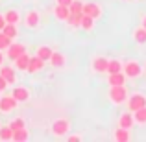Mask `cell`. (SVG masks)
I'll use <instances>...</instances> for the list:
<instances>
[{
    "label": "cell",
    "instance_id": "6da1fadb",
    "mask_svg": "<svg viewBox=\"0 0 146 142\" xmlns=\"http://www.w3.org/2000/svg\"><path fill=\"white\" fill-rule=\"evenodd\" d=\"M128 96H129V92L126 89V85H113L107 90V98H109V102L113 105H124Z\"/></svg>",
    "mask_w": 146,
    "mask_h": 142
},
{
    "label": "cell",
    "instance_id": "7a4b0ae2",
    "mask_svg": "<svg viewBox=\"0 0 146 142\" xmlns=\"http://www.w3.org/2000/svg\"><path fill=\"white\" fill-rule=\"evenodd\" d=\"M122 72L126 74L128 79H137L144 74L143 72V65L139 63L137 59H128V61H122Z\"/></svg>",
    "mask_w": 146,
    "mask_h": 142
},
{
    "label": "cell",
    "instance_id": "3957f363",
    "mask_svg": "<svg viewBox=\"0 0 146 142\" xmlns=\"http://www.w3.org/2000/svg\"><path fill=\"white\" fill-rule=\"evenodd\" d=\"M68 131H70V120L65 118V116L56 118V120L50 124V133H52V137H56V139L65 137Z\"/></svg>",
    "mask_w": 146,
    "mask_h": 142
},
{
    "label": "cell",
    "instance_id": "277c9868",
    "mask_svg": "<svg viewBox=\"0 0 146 142\" xmlns=\"http://www.w3.org/2000/svg\"><path fill=\"white\" fill-rule=\"evenodd\" d=\"M126 105H128V111H137V109H141V107H144L146 105V94L144 92H131L128 96V100H126Z\"/></svg>",
    "mask_w": 146,
    "mask_h": 142
},
{
    "label": "cell",
    "instance_id": "5b68a950",
    "mask_svg": "<svg viewBox=\"0 0 146 142\" xmlns=\"http://www.w3.org/2000/svg\"><path fill=\"white\" fill-rule=\"evenodd\" d=\"M24 26L28 30H37L41 26V13L37 9H30L24 15Z\"/></svg>",
    "mask_w": 146,
    "mask_h": 142
},
{
    "label": "cell",
    "instance_id": "8992f818",
    "mask_svg": "<svg viewBox=\"0 0 146 142\" xmlns=\"http://www.w3.org/2000/svg\"><path fill=\"white\" fill-rule=\"evenodd\" d=\"M107 63H109L107 57L94 55L93 59H91V68H93V72H96V74H106L107 72Z\"/></svg>",
    "mask_w": 146,
    "mask_h": 142
},
{
    "label": "cell",
    "instance_id": "52a82bcc",
    "mask_svg": "<svg viewBox=\"0 0 146 142\" xmlns=\"http://www.w3.org/2000/svg\"><path fill=\"white\" fill-rule=\"evenodd\" d=\"M102 6H100L98 2H83V15H89V17H93L94 20L96 18L102 17Z\"/></svg>",
    "mask_w": 146,
    "mask_h": 142
},
{
    "label": "cell",
    "instance_id": "ba28073f",
    "mask_svg": "<svg viewBox=\"0 0 146 142\" xmlns=\"http://www.w3.org/2000/svg\"><path fill=\"white\" fill-rule=\"evenodd\" d=\"M24 52H26V46L22 43H17V41H15V43H11L9 46L6 48V57L11 59V61H15L21 53H24Z\"/></svg>",
    "mask_w": 146,
    "mask_h": 142
},
{
    "label": "cell",
    "instance_id": "9c48e42d",
    "mask_svg": "<svg viewBox=\"0 0 146 142\" xmlns=\"http://www.w3.org/2000/svg\"><path fill=\"white\" fill-rule=\"evenodd\" d=\"M17 100L13 98V94H7L0 98V113H11V111L17 107Z\"/></svg>",
    "mask_w": 146,
    "mask_h": 142
},
{
    "label": "cell",
    "instance_id": "30bf717a",
    "mask_svg": "<svg viewBox=\"0 0 146 142\" xmlns=\"http://www.w3.org/2000/svg\"><path fill=\"white\" fill-rule=\"evenodd\" d=\"M44 68V61L41 59V57L37 55H32L28 61V68H26V72H30V74H37V72H41Z\"/></svg>",
    "mask_w": 146,
    "mask_h": 142
},
{
    "label": "cell",
    "instance_id": "8fae6325",
    "mask_svg": "<svg viewBox=\"0 0 146 142\" xmlns=\"http://www.w3.org/2000/svg\"><path fill=\"white\" fill-rule=\"evenodd\" d=\"M48 63L52 65L54 68H63L65 65H67V55H65V53H61V52H56V50H54L52 55H50V59H48Z\"/></svg>",
    "mask_w": 146,
    "mask_h": 142
},
{
    "label": "cell",
    "instance_id": "7c38bea8",
    "mask_svg": "<svg viewBox=\"0 0 146 142\" xmlns=\"http://www.w3.org/2000/svg\"><path fill=\"white\" fill-rule=\"evenodd\" d=\"M0 76L6 79L9 85H13L17 81V74H15V68L13 67H7V65H0Z\"/></svg>",
    "mask_w": 146,
    "mask_h": 142
},
{
    "label": "cell",
    "instance_id": "4fadbf2b",
    "mask_svg": "<svg viewBox=\"0 0 146 142\" xmlns=\"http://www.w3.org/2000/svg\"><path fill=\"white\" fill-rule=\"evenodd\" d=\"M135 125V120H133V113L131 111H126L118 116V127H124V129H131Z\"/></svg>",
    "mask_w": 146,
    "mask_h": 142
},
{
    "label": "cell",
    "instance_id": "5bb4252c",
    "mask_svg": "<svg viewBox=\"0 0 146 142\" xmlns=\"http://www.w3.org/2000/svg\"><path fill=\"white\" fill-rule=\"evenodd\" d=\"M52 13H54V17H56V20H59V22H67V18L70 17V9H68L67 6H54V9H52Z\"/></svg>",
    "mask_w": 146,
    "mask_h": 142
},
{
    "label": "cell",
    "instance_id": "9a60e30c",
    "mask_svg": "<svg viewBox=\"0 0 146 142\" xmlns=\"http://www.w3.org/2000/svg\"><path fill=\"white\" fill-rule=\"evenodd\" d=\"M11 94H13V98L17 100L19 103H21V102H28V100H30V89H28V87H22V85H17Z\"/></svg>",
    "mask_w": 146,
    "mask_h": 142
},
{
    "label": "cell",
    "instance_id": "2e32d148",
    "mask_svg": "<svg viewBox=\"0 0 146 142\" xmlns=\"http://www.w3.org/2000/svg\"><path fill=\"white\" fill-rule=\"evenodd\" d=\"M126 74L124 72H115V74H107V85L113 87V85H126Z\"/></svg>",
    "mask_w": 146,
    "mask_h": 142
},
{
    "label": "cell",
    "instance_id": "e0dca14e",
    "mask_svg": "<svg viewBox=\"0 0 146 142\" xmlns=\"http://www.w3.org/2000/svg\"><path fill=\"white\" fill-rule=\"evenodd\" d=\"M113 139L117 140V142H128V140H131V133H129V129L118 127V129H115Z\"/></svg>",
    "mask_w": 146,
    "mask_h": 142
},
{
    "label": "cell",
    "instance_id": "ac0fdd59",
    "mask_svg": "<svg viewBox=\"0 0 146 142\" xmlns=\"http://www.w3.org/2000/svg\"><path fill=\"white\" fill-rule=\"evenodd\" d=\"M4 18H6L7 24H17L21 22V13H19L17 9H7L6 13H4Z\"/></svg>",
    "mask_w": 146,
    "mask_h": 142
},
{
    "label": "cell",
    "instance_id": "d6986e66",
    "mask_svg": "<svg viewBox=\"0 0 146 142\" xmlns=\"http://www.w3.org/2000/svg\"><path fill=\"white\" fill-rule=\"evenodd\" d=\"M30 57H32V55H28V53L24 52V53H21V55H19L17 59L13 61V65L17 67V70H24V72H26V68H28V61H30Z\"/></svg>",
    "mask_w": 146,
    "mask_h": 142
},
{
    "label": "cell",
    "instance_id": "ffe728a7",
    "mask_svg": "<svg viewBox=\"0 0 146 142\" xmlns=\"http://www.w3.org/2000/svg\"><path fill=\"white\" fill-rule=\"evenodd\" d=\"M52 52H54V50L50 48V46H46V44H41V46H37V50H35V55L41 57V59L46 63V61L50 59V55H52Z\"/></svg>",
    "mask_w": 146,
    "mask_h": 142
},
{
    "label": "cell",
    "instance_id": "44dd1931",
    "mask_svg": "<svg viewBox=\"0 0 146 142\" xmlns=\"http://www.w3.org/2000/svg\"><path fill=\"white\" fill-rule=\"evenodd\" d=\"M133 41H135L137 44H146V30L143 26H137V28L133 30Z\"/></svg>",
    "mask_w": 146,
    "mask_h": 142
},
{
    "label": "cell",
    "instance_id": "7402d4cb",
    "mask_svg": "<svg viewBox=\"0 0 146 142\" xmlns=\"http://www.w3.org/2000/svg\"><path fill=\"white\" fill-rule=\"evenodd\" d=\"M133 120H135L137 125H146V105L133 111Z\"/></svg>",
    "mask_w": 146,
    "mask_h": 142
},
{
    "label": "cell",
    "instance_id": "603a6c76",
    "mask_svg": "<svg viewBox=\"0 0 146 142\" xmlns=\"http://www.w3.org/2000/svg\"><path fill=\"white\" fill-rule=\"evenodd\" d=\"M80 28L85 30V32H93V30H94V18L89 17V15H83L82 22H80Z\"/></svg>",
    "mask_w": 146,
    "mask_h": 142
},
{
    "label": "cell",
    "instance_id": "cb8c5ba5",
    "mask_svg": "<svg viewBox=\"0 0 146 142\" xmlns=\"http://www.w3.org/2000/svg\"><path fill=\"white\" fill-rule=\"evenodd\" d=\"M120 70H122V61L120 59H109L106 74H115V72H120Z\"/></svg>",
    "mask_w": 146,
    "mask_h": 142
},
{
    "label": "cell",
    "instance_id": "d4e9b609",
    "mask_svg": "<svg viewBox=\"0 0 146 142\" xmlns=\"http://www.w3.org/2000/svg\"><path fill=\"white\" fill-rule=\"evenodd\" d=\"M82 17H83V13H70V17L67 18V24L70 26L72 30L80 28V22H82Z\"/></svg>",
    "mask_w": 146,
    "mask_h": 142
},
{
    "label": "cell",
    "instance_id": "484cf974",
    "mask_svg": "<svg viewBox=\"0 0 146 142\" xmlns=\"http://www.w3.org/2000/svg\"><path fill=\"white\" fill-rule=\"evenodd\" d=\"M28 139H30V133H28V129H26V127L13 131V140L15 142H24V140H28Z\"/></svg>",
    "mask_w": 146,
    "mask_h": 142
},
{
    "label": "cell",
    "instance_id": "4316f807",
    "mask_svg": "<svg viewBox=\"0 0 146 142\" xmlns=\"http://www.w3.org/2000/svg\"><path fill=\"white\" fill-rule=\"evenodd\" d=\"M2 32L6 33L9 39H17V37H19V28H17V24H6Z\"/></svg>",
    "mask_w": 146,
    "mask_h": 142
},
{
    "label": "cell",
    "instance_id": "83f0119b",
    "mask_svg": "<svg viewBox=\"0 0 146 142\" xmlns=\"http://www.w3.org/2000/svg\"><path fill=\"white\" fill-rule=\"evenodd\" d=\"M0 140H13V129L7 125H0Z\"/></svg>",
    "mask_w": 146,
    "mask_h": 142
},
{
    "label": "cell",
    "instance_id": "f1b7e54d",
    "mask_svg": "<svg viewBox=\"0 0 146 142\" xmlns=\"http://www.w3.org/2000/svg\"><path fill=\"white\" fill-rule=\"evenodd\" d=\"M9 127L13 129V131H17V129H22V127H26V122H24V118H21V116L13 118V120L9 122Z\"/></svg>",
    "mask_w": 146,
    "mask_h": 142
},
{
    "label": "cell",
    "instance_id": "f546056e",
    "mask_svg": "<svg viewBox=\"0 0 146 142\" xmlns=\"http://www.w3.org/2000/svg\"><path fill=\"white\" fill-rule=\"evenodd\" d=\"M68 9H70V13H83V2L82 0H72Z\"/></svg>",
    "mask_w": 146,
    "mask_h": 142
},
{
    "label": "cell",
    "instance_id": "4dcf8cb0",
    "mask_svg": "<svg viewBox=\"0 0 146 142\" xmlns=\"http://www.w3.org/2000/svg\"><path fill=\"white\" fill-rule=\"evenodd\" d=\"M11 43H13V39H9V37H7L4 32H0V50H2V52H6V48L9 46Z\"/></svg>",
    "mask_w": 146,
    "mask_h": 142
},
{
    "label": "cell",
    "instance_id": "1f68e13d",
    "mask_svg": "<svg viewBox=\"0 0 146 142\" xmlns=\"http://www.w3.org/2000/svg\"><path fill=\"white\" fill-rule=\"evenodd\" d=\"M7 85H9V83H7L6 79H4L2 76H0V92H2V90H6V89H7Z\"/></svg>",
    "mask_w": 146,
    "mask_h": 142
},
{
    "label": "cell",
    "instance_id": "d6a6232c",
    "mask_svg": "<svg viewBox=\"0 0 146 142\" xmlns=\"http://www.w3.org/2000/svg\"><path fill=\"white\" fill-rule=\"evenodd\" d=\"M56 4H57V6H70V4H72V0H56Z\"/></svg>",
    "mask_w": 146,
    "mask_h": 142
},
{
    "label": "cell",
    "instance_id": "836d02e7",
    "mask_svg": "<svg viewBox=\"0 0 146 142\" xmlns=\"http://www.w3.org/2000/svg\"><path fill=\"white\" fill-rule=\"evenodd\" d=\"M82 139H83L82 135H68V140H70V142H80Z\"/></svg>",
    "mask_w": 146,
    "mask_h": 142
},
{
    "label": "cell",
    "instance_id": "e575fe53",
    "mask_svg": "<svg viewBox=\"0 0 146 142\" xmlns=\"http://www.w3.org/2000/svg\"><path fill=\"white\" fill-rule=\"evenodd\" d=\"M6 24H7V22H6V18H4V15L0 13V32L4 30V26H6Z\"/></svg>",
    "mask_w": 146,
    "mask_h": 142
},
{
    "label": "cell",
    "instance_id": "d590c367",
    "mask_svg": "<svg viewBox=\"0 0 146 142\" xmlns=\"http://www.w3.org/2000/svg\"><path fill=\"white\" fill-rule=\"evenodd\" d=\"M141 26H143V28L146 30V13H144V15H141Z\"/></svg>",
    "mask_w": 146,
    "mask_h": 142
},
{
    "label": "cell",
    "instance_id": "8d00e7d4",
    "mask_svg": "<svg viewBox=\"0 0 146 142\" xmlns=\"http://www.w3.org/2000/svg\"><path fill=\"white\" fill-rule=\"evenodd\" d=\"M4 57H6V55H4V52H2V50H0V65L4 63Z\"/></svg>",
    "mask_w": 146,
    "mask_h": 142
},
{
    "label": "cell",
    "instance_id": "74e56055",
    "mask_svg": "<svg viewBox=\"0 0 146 142\" xmlns=\"http://www.w3.org/2000/svg\"><path fill=\"white\" fill-rule=\"evenodd\" d=\"M143 72H144V74H146V63H144V67H143Z\"/></svg>",
    "mask_w": 146,
    "mask_h": 142
},
{
    "label": "cell",
    "instance_id": "f35d334b",
    "mask_svg": "<svg viewBox=\"0 0 146 142\" xmlns=\"http://www.w3.org/2000/svg\"><path fill=\"white\" fill-rule=\"evenodd\" d=\"M0 98H2V92H0Z\"/></svg>",
    "mask_w": 146,
    "mask_h": 142
}]
</instances>
